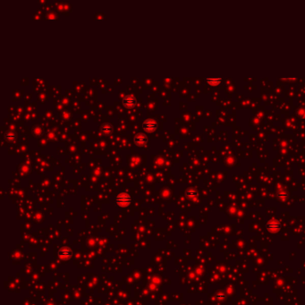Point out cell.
I'll list each match as a JSON object with an SVG mask.
<instances>
[{"instance_id": "cell-1", "label": "cell", "mask_w": 305, "mask_h": 305, "mask_svg": "<svg viewBox=\"0 0 305 305\" xmlns=\"http://www.w3.org/2000/svg\"><path fill=\"white\" fill-rule=\"evenodd\" d=\"M116 202H117V204L120 207H126V206L130 205L131 197L126 193H120L116 198Z\"/></svg>"}, {"instance_id": "cell-2", "label": "cell", "mask_w": 305, "mask_h": 305, "mask_svg": "<svg viewBox=\"0 0 305 305\" xmlns=\"http://www.w3.org/2000/svg\"><path fill=\"white\" fill-rule=\"evenodd\" d=\"M142 127L144 128V130L146 132H149V133H152L154 132L157 127H158V125L156 123V121L154 120H151V119H147L143 122L142 124Z\"/></svg>"}, {"instance_id": "cell-3", "label": "cell", "mask_w": 305, "mask_h": 305, "mask_svg": "<svg viewBox=\"0 0 305 305\" xmlns=\"http://www.w3.org/2000/svg\"><path fill=\"white\" fill-rule=\"evenodd\" d=\"M135 98L132 95H127L123 99V105L127 109H132L135 106Z\"/></svg>"}, {"instance_id": "cell-4", "label": "cell", "mask_w": 305, "mask_h": 305, "mask_svg": "<svg viewBox=\"0 0 305 305\" xmlns=\"http://www.w3.org/2000/svg\"><path fill=\"white\" fill-rule=\"evenodd\" d=\"M134 142L137 145L139 146H142V145H144L147 143L148 142V138L145 134L143 133H138L135 137H134Z\"/></svg>"}, {"instance_id": "cell-5", "label": "cell", "mask_w": 305, "mask_h": 305, "mask_svg": "<svg viewBox=\"0 0 305 305\" xmlns=\"http://www.w3.org/2000/svg\"><path fill=\"white\" fill-rule=\"evenodd\" d=\"M101 130L106 134H110L113 132V126L110 124H104L101 126Z\"/></svg>"}, {"instance_id": "cell-6", "label": "cell", "mask_w": 305, "mask_h": 305, "mask_svg": "<svg viewBox=\"0 0 305 305\" xmlns=\"http://www.w3.org/2000/svg\"><path fill=\"white\" fill-rule=\"evenodd\" d=\"M15 138H16V134H15V133H13V132H8V133H7V134H6V139H7V141H9V142L15 141Z\"/></svg>"}, {"instance_id": "cell-7", "label": "cell", "mask_w": 305, "mask_h": 305, "mask_svg": "<svg viewBox=\"0 0 305 305\" xmlns=\"http://www.w3.org/2000/svg\"><path fill=\"white\" fill-rule=\"evenodd\" d=\"M207 81L211 85H217L221 81L220 78H207Z\"/></svg>"}, {"instance_id": "cell-8", "label": "cell", "mask_w": 305, "mask_h": 305, "mask_svg": "<svg viewBox=\"0 0 305 305\" xmlns=\"http://www.w3.org/2000/svg\"><path fill=\"white\" fill-rule=\"evenodd\" d=\"M59 255H60V256H66V255H70V251H69V250H66V251H65V249H62V250L59 251Z\"/></svg>"}]
</instances>
